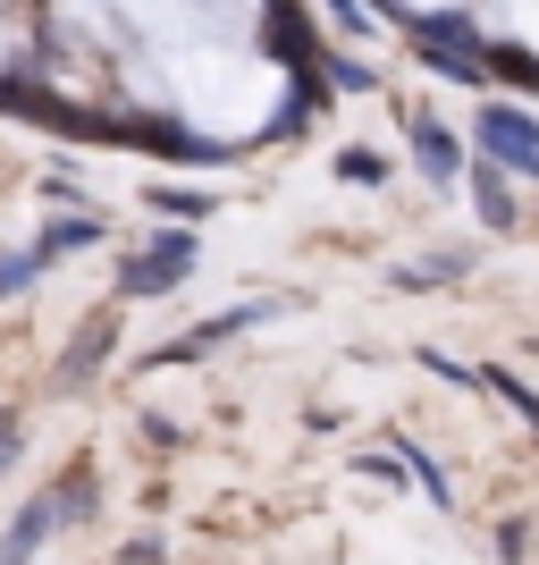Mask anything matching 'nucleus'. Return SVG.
I'll use <instances>...</instances> for the list:
<instances>
[{
    "instance_id": "0eeeda50",
    "label": "nucleus",
    "mask_w": 539,
    "mask_h": 565,
    "mask_svg": "<svg viewBox=\"0 0 539 565\" xmlns=\"http://www.w3.org/2000/svg\"><path fill=\"white\" fill-rule=\"evenodd\" d=\"M51 270V254L43 245H25V254H0V296H25V287Z\"/></svg>"
},
{
    "instance_id": "423d86ee",
    "label": "nucleus",
    "mask_w": 539,
    "mask_h": 565,
    "mask_svg": "<svg viewBox=\"0 0 539 565\" xmlns=\"http://www.w3.org/2000/svg\"><path fill=\"white\" fill-rule=\"evenodd\" d=\"M472 194H481V220H489V228H515V178H506V169H472Z\"/></svg>"
},
{
    "instance_id": "f03ea898",
    "label": "nucleus",
    "mask_w": 539,
    "mask_h": 565,
    "mask_svg": "<svg viewBox=\"0 0 539 565\" xmlns=\"http://www.w3.org/2000/svg\"><path fill=\"white\" fill-rule=\"evenodd\" d=\"M481 152H489V169H506V178H531L539 186V118L515 110V102H489L481 110Z\"/></svg>"
},
{
    "instance_id": "39448f33",
    "label": "nucleus",
    "mask_w": 539,
    "mask_h": 565,
    "mask_svg": "<svg viewBox=\"0 0 539 565\" xmlns=\"http://www.w3.org/2000/svg\"><path fill=\"white\" fill-rule=\"evenodd\" d=\"M110 338H118V321H85V330H76V354L60 363V388H85L94 363H110Z\"/></svg>"
},
{
    "instance_id": "9d476101",
    "label": "nucleus",
    "mask_w": 539,
    "mask_h": 565,
    "mask_svg": "<svg viewBox=\"0 0 539 565\" xmlns=\"http://www.w3.org/2000/svg\"><path fill=\"white\" fill-rule=\"evenodd\" d=\"M9 456H18V423H0V465H9Z\"/></svg>"
},
{
    "instance_id": "20e7f679",
    "label": "nucleus",
    "mask_w": 539,
    "mask_h": 565,
    "mask_svg": "<svg viewBox=\"0 0 539 565\" xmlns=\"http://www.w3.org/2000/svg\"><path fill=\"white\" fill-rule=\"evenodd\" d=\"M413 161H422L430 186H446V178H464V136L439 118H413Z\"/></svg>"
},
{
    "instance_id": "1a4fd4ad",
    "label": "nucleus",
    "mask_w": 539,
    "mask_h": 565,
    "mask_svg": "<svg viewBox=\"0 0 539 565\" xmlns=\"http://www.w3.org/2000/svg\"><path fill=\"white\" fill-rule=\"evenodd\" d=\"M354 178V186H379V152H346V161H337Z\"/></svg>"
},
{
    "instance_id": "6e6552de",
    "label": "nucleus",
    "mask_w": 539,
    "mask_h": 565,
    "mask_svg": "<svg viewBox=\"0 0 539 565\" xmlns=\"http://www.w3.org/2000/svg\"><path fill=\"white\" fill-rule=\"evenodd\" d=\"M152 203H161V212H177V220H212V212H219V203H212L203 186H161Z\"/></svg>"
},
{
    "instance_id": "f257e3e1",
    "label": "nucleus",
    "mask_w": 539,
    "mask_h": 565,
    "mask_svg": "<svg viewBox=\"0 0 539 565\" xmlns=\"http://www.w3.org/2000/svg\"><path fill=\"white\" fill-rule=\"evenodd\" d=\"M85 507H94V481H60V490H43L18 523H9V541H0V565H34V548H43L60 523H76Z\"/></svg>"
},
{
    "instance_id": "7ed1b4c3",
    "label": "nucleus",
    "mask_w": 539,
    "mask_h": 565,
    "mask_svg": "<svg viewBox=\"0 0 539 565\" xmlns=\"http://www.w3.org/2000/svg\"><path fill=\"white\" fill-rule=\"evenodd\" d=\"M194 270V236H161V245H143L136 262H127V296H161V287H177Z\"/></svg>"
}]
</instances>
